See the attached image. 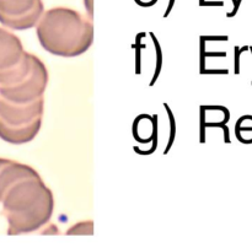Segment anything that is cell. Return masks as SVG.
I'll use <instances>...</instances> for the list:
<instances>
[{"instance_id": "obj_1", "label": "cell", "mask_w": 252, "mask_h": 248, "mask_svg": "<svg viewBox=\"0 0 252 248\" xmlns=\"http://www.w3.org/2000/svg\"><path fill=\"white\" fill-rule=\"evenodd\" d=\"M2 215L7 220V235L31 233L49 222L54 196L41 177H26L14 182L2 194Z\"/></svg>"}, {"instance_id": "obj_2", "label": "cell", "mask_w": 252, "mask_h": 248, "mask_svg": "<svg viewBox=\"0 0 252 248\" xmlns=\"http://www.w3.org/2000/svg\"><path fill=\"white\" fill-rule=\"evenodd\" d=\"M34 27L41 46L53 55H81L94 42L93 21L69 7L47 10Z\"/></svg>"}, {"instance_id": "obj_3", "label": "cell", "mask_w": 252, "mask_h": 248, "mask_svg": "<svg viewBox=\"0 0 252 248\" xmlns=\"http://www.w3.org/2000/svg\"><path fill=\"white\" fill-rule=\"evenodd\" d=\"M44 98L33 102L15 103L0 96V138L10 144L32 141L42 125Z\"/></svg>"}, {"instance_id": "obj_4", "label": "cell", "mask_w": 252, "mask_h": 248, "mask_svg": "<svg viewBox=\"0 0 252 248\" xmlns=\"http://www.w3.org/2000/svg\"><path fill=\"white\" fill-rule=\"evenodd\" d=\"M48 85V70L38 56H33L30 73L20 83L0 87V96L15 103H29L43 97Z\"/></svg>"}, {"instance_id": "obj_5", "label": "cell", "mask_w": 252, "mask_h": 248, "mask_svg": "<svg viewBox=\"0 0 252 248\" xmlns=\"http://www.w3.org/2000/svg\"><path fill=\"white\" fill-rule=\"evenodd\" d=\"M44 12L42 0H0V24L24 31L36 26Z\"/></svg>"}, {"instance_id": "obj_6", "label": "cell", "mask_w": 252, "mask_h": 248, "mask_svg": "<svg viewBox=\"0 0 252 248\" xmlns=\"http://www.w3.org/2000/svg\"><path fill=\"white\" fill-rule=\"evenodd\" d=\"M25 53L21 39L0 27V74L16 66L22 60Z\"/></svg>"}, {"instance_id": "obj_7", "label": "cell", "mask_w": 252, "mask_h": 248, "mask_svg": "<svg viewBox=\"0 0 252 248\" xmlns=\"http://www.w3.org/2000/svg\"><path fill=\"white\" fill-rule=\"evenodd\" d=\"M26 177H39L31 166L7 159H0V199L9 186Z\"/></svg>"}, {"instance_id": "obj_8", "label": "cell", "mask_w": 252, "mask_h": 248, "mask_svg": "<svg viewBox=\"0 0 252 248\" xmlns=\"http://www.w3.org/2000/svg\"><path fill=\"white\" fill-rule=\"evenodd\" d=\"M93 221H83L68 231V235H93Z\"/></svg>"}, {"instance_id": "obj_9", "label": "cell", "mask_w": 252, "mask_h": 248, "mask_svg": "<svg viewBox=\"0 0 252 248\" xmlns=\"http://www.w3.org/2000/svg\"><path fill=\"white\" fill-rule=\"evenodd\" d=\"M249 47H244V48H241L240 51H239V47H236L235 48V74H239L240 73V68H239V59H240V53L243 51H248Z\"/></svg>"}, {"instance_id": "obj_10", "label": "cell", "mask_w": 252, "mask_h": 248, "mask_svg": "<svg viewBox=\"0 0 252 248\" xmlns=\"http://www.w3.org/2000/svg\"><path fill=\"white\" fill-rule=\"evenodd\" d=\"M85 1V7L89 12V16L93 17V2L94 0H84Z\"/></svg>"}, {"instance_id": "obj_11", "label": "cell", "mask_w": 252, "mask_h": 248, "mask_svg": "<svg viewBox=\"0 0 252 248\" xmlns=\"http://www.w3.org/2000/svg\"><path fill=\"white\" fill-rule=\"evenodd\" d=\"M240 2H241V0H236V2H235V9H234V11L231 12V14H228V17L229 16H234V15L236 14V11H238V9H239V6H240Z\"/></svg>"}, {"instance_id": "obj_12", "label": "cell", "mask_w": 252, "mask_h": 248, "mask_svg": "<svg viewBox=\"0 0 252 248\" xmlns=\"http://www.w3.org/2000/svg\"><path fill=\"white\" fill-rule=\"evenodd\" d=\"M250 49H251V52H252V47H250Z\"/></svg>"}]
</instances>
